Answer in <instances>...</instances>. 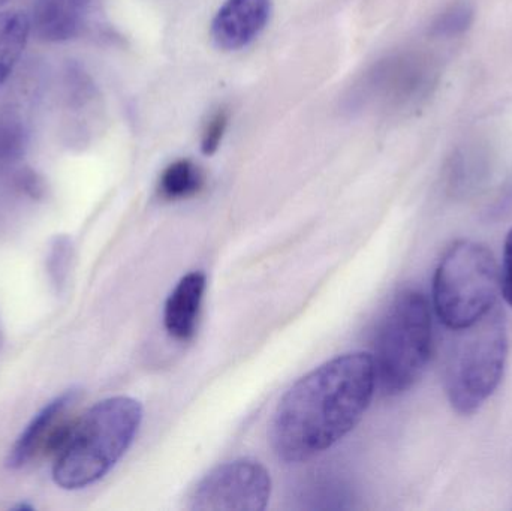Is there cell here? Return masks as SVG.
Wrapping results in <instances>:
<instances>
[{
    "label": "cell",
    "instance_id": "obj_4",
    "mask_svg": "<svg viewBox=\"0 0 512 511\" xmlns=\"http://www.w3.org/2000/svg\"><path fill=\"white\" fill-rule=\"evenodd\" d=\"M432 351V314L426 297L403 290L388 306L376 335V384L388 396L408 392L426 371Z\"/></svg>",
    "mask_w": 512,
    "mask_h": 511
},
{
    "label": "cell",
    "instance_id": "obj_13",
    "mask_svg": "<svg viewBox=\"0 0 512 511\" xmlns=\"http://www.w3.org/2000/svg\"><path fill=\"white\" fill-rule=\"evenodd\" d=\"M29 132L14 111H0V167L17 164L26 155Z\"/></svg>",
    "mask_w": 512,
    "mask_h": 511
},
{
    "label": "cell",
    "instance_id": "obj_2",
    "mask_svg": "<svg viewBox=\"0 0 512 511\" xmlns=\"http://www.w3.org/2000/svg\"><path fill=\"white\" fill-rule=\"evenodd\" d=\"M141 422L143 407L128 396L104 399L84 411L54 453V483L78 491L104 479L134 443Z\"/></svg>",
    "mask_w": 512,
    "mask_h": 511
},
{
    "label": "cell",
    "instance_id": "obj_14",
    "mask_svg": "<svg viewBox=\"0 0 512 511\" xmlns=\"http://www.w3.org/2000/svg\"><path fill=\"white\" fill-rule=\"evenodd\" d=\"M474 11L469 3H456L448 8L435 23V33L439 36H456L471 26Z\"/></svg>",
    "mask_w": 512,
    "mask_h": 511
},
{
    "label": "cell",
    "instance_id": "obj_15",
    "mask_svg": "<svg viewBox=\"0 0 512 511\" xmlns=\"http://www.w3.org/2000/svg\"><path fill=\"white\" fill-rule=\"evenodd\" d=\"M228 128V113L225 110H218L209 122H207L206 129L201 138V150L204 155H215L224 140L225 132Z\"/></svg>",
    "mask_w": 512,
    "mask_h": 511
},
{
    "label": "cell",
    "instance_id": "obj_7",
    "mask_svg": "<svg viewBox=\"0 0 512 511\" xmlns=\"http://www.w3.org/2000/svg\"><path fill=\"white\" fill-rule=\"evenodd\" d=\"M80 392L72 389L48 402L21 432L8 455L9 468L20 470L56 453L74 425Z\"/></svg>",
    "mask_w": 512,
    "mask_h": 511
},
{
    "label": "cell",
    "instance_id": "obj_10",
    "mask_svg": "<svg viewBox=\"0 0 512 511\" xmlns=\"http://www.w3.org/2000/svg\"><path fill=\"white\" fill-rule=\"evenodd\" d=\"M206 285L204 273L192 272L180 279L168 297L164 309L165 329L177 341H188L195 335Z\"/></svg>",
    "mask_w": 512,
    "mask_h": 511
},
{
    "label": "cell",
    "instance_id": "obj_8",
    "mask_svg": "<svg viewBox=\"0 0 512 511\" xmlns=\"http://www.w3.org/2000/svg\"><path fill=\"white\" fill-rule=\"evenodd\" d=\"M271 17V0H227L212 23V36L221 50L248 47Z\"/></svg>",
    "mask_w": 512,
    "mask_h": 511
},
{
    "label": "cell",
    "instance_id": "obj_3",
    "mask_svg": "<svg viewBox=\"0 0 512 511\" xmlns=\"http://www.w3.org/2000/svg\"><path fill=\"white\" fill-rule=\"evenodd\" d=\"M445 362V390L451 407L474 414L498 389L508 359V327L498 305L477 323L453 330Z\"/></svg>",
    "mask_w": 512,
    "mask_h": 511
},
{
    "label": "cell",
    "instance_id": "obj_17",
    "mask_svg": "<svg viewBox=\"0 0 512 511\" xmlns=\"http://www.w3.org/2000/svg\"><path fill=\"white\" fill-rule=\"evenodd\" d=\"M2 345H3V333H2V329H0V348H2Z\"/></svg>",
    "mask_w": 512,
    "mask_h": 511
},
{
    "label": "cell",
    "instance_id": "obj_1",
    "mask_svg": "<svg viewBox=\"0 0 512 511\" xmlns=\"http://www.w3.org/2000/svg\"><path fill=\"white\" fill-rule=\"evenodd\" d=\"M370 354L328 360L297 381L280 399L270 425V444L288 464L309 461L354 431L375 393Z\"/></svg>",
    "mask_w": 512,
    "mask_h": 511
},
{
    "label": "cell",
    "instance_id": "obj_18",
    "mask_svg": "<svg viewBox=\"0 0 512 511\" xmlns=\"http://www.w3.org/2000/svg\"><path fill=\"white\" fill-rule=\"evenodd\" d=\"M8 2V0H0V5H3V3Z\"/></svg>",
    "mask_w": 512,
    "mask_h": 511
},
{
    "label": "cell",
    "instance_id": "obj_11",
    "mask_svg": "<svg viewBox=\"0 0 512 511\" xmlns=\"http://www.w3.org/2000/svg\"><path fill=\"white\" fill-rule=\"evenodd\" d=\"M30 35L32 23L29 14L18 9L0 12V84L5 83L14 71Z\"/></svg>",
    "mask_w": 512,
    "mask_h": 511
},
{
    "label": "cell",
    "instance_id": "obj_9",
    "mask_svg": "<svg viewBox=\"0 0 512 511\" xmlns=\"http://www.w3.org/2000/svg\"><path fill=\"white\" fill-rule=\"evenodd\" d=\"M32 33L44 42H68L89 30V0H35Z\"/></svg>",
    "mask_w": 512,
    "mask_h": 511
},
{
    "label": "cell",
    "instance_id": "obj_6",
    "mask_svg": "<svg viewBox=\"0 0 512 511\" xmlns=\"http://www.w3.org/2000/svg\"><path fill=\"white\" fill-rule=\"evenodd\" d=\"M271 495L268 471L254 459L219 465L192 489L186 509L192 511H262Z\"/></svg>",
    "mask_w": 512,
    "mask_h": 511
},
{
    "label": "cell",
    "instance_id": "obj_5",
    "mask_svg": "<svg viewBox=\"0 0 512 511\" xmlns=\"http://www.w3.org/2000/svg\"><path fill=\"white\" fill-rule=\"evenodd\" d=\"M499 267L483 243L460 240L442 258L433 279L436 314L450 330L465 329L498 305Z\"/></svg>",
    "mask_w": 512,
    "mask_h": 511
},
{
    "label": "cell",
    "instance_id": "obj_12",
    "mask_svg": "<svg viewBox=\"0 0 512 511\" xmlns=\"http://www.w3.org/2000/svg\"><path fill=\"white\" fill-rule=\"evenodd\" d=\"M204 174L189 159H180L165 168L159 180V194L168 201L194 197L203 189Z\"/></svg>",
    "mask_w": 512,
    "mask_h": 511
},
{
    "label": "cell",
    "instance_id": "obj_16",
    "mask_svg": "<svg viewBox=\"0 0 512 511\" xmlns=\"http://www.w3.org/2000/svg\"><path fill=\"white\" fill-rule=\"evenodd\" d=\"M499 282H501L502 296L512 308V228L507 239H505L502 266L499 270Z\"/></svg>",
    "mask_w": 512,
    "mask_h": 511
}]
</instances>
